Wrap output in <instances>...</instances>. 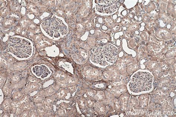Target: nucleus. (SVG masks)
I'll return each mask as SVG.
<instances>
[{
	"mask_svg": "<svg viewBox=\"0 0 176 117\" xmlns=\"http://www.w3.org/2000/svg\"><path fill=\"white\" fill-rule=\"evenodd\" d=\"M31 70L36 77L41 79H45L51 74L49 68L44 64L35 65L32 68Z\"/></svg>",
	"mask_w": 176,
	"mask_h": 117,
	"instance_id": "nucleus-7",
	"label": "nucleus"
},
{
	"mask_svg": "<svg viewBox=\"0 0 176 117\" xmlns=\"http://www.w3.org/2000/svg\"><path fill=\"white\" fill-rule=\"evenodd\" d=\"M154 76L151 72L147 70H139L132 75L127 87L132 94H143L152 90Z\"/></svg>",
	"mask_w": 176,
	"mask_h": 117,
	"instance_id": "nucleus-1",
	"label": "nucleus"
},
{
	"mask_svg": "<svg viewBox=\"0 0 176 117\" xmlns=\"http://www.w3.org/2000/svg\"><path fill=\"white\" fill-rule=\"evenodd\" d=\"M95 98L98 100H102L105 98L104 93L103 92H98L96 94Z\"/></svg>",
	"mask_w": 176,
	"mask_h": 117,
	"instance_id": "nucleus-22",
	"label": "nucleus"
},
{
	"mask_svg": "<svg viewBox=\"0 0 176 117\" xmlns=\"http://www.w3.org/2000/svg\"><path fill=\"white\" fill-rule=\"evenodd\" d=\"M67 91L65 90H61L59 91L57 94V97L59 98H62L65 96L67 94Z\"/></svg>",
	"mask_w": 176,
	"mask_h": 117,
	"instance_id": "nucleus-21",
	"label": "nucleus"
},
{
	"mask_svg": "<svg viewBox=\"0 0 176 117\" xmlns=\"http://www.w3.org/2000/svg\"><path fill=\"white\" fill-rule=\"evenodd\" d=\"M38 112L39 114V117L44 116L46 114V111L45 110L44 107L37 108Z\"/></svg>",
	"mask_w": 176,
	"mask_h": 117,
	"instance_id": "nucleus-19",
	"label": "nucleus"
},
{
	"mask_svg": "<svg viewBox=\"0 0 176 117\" xmlns=\"http://www.w3.org/2000/svg\"><path fill=\"white\" fill-rule=\"evenodd\" d=\"M11 86L7 84L5 85L2 88V92L4 95L5 96H8L10 95L11 92Z\"/></svg>",
	"mask_w": 176,
	"mask_h": 117,
	"instance_id": "nucleus-15",
	"label": "nucleus"
},
{
	"mask_svg": "<svg viewBox=\"0 0 176 117\" xmlns=\"http://www.w3.org/2000/svg\"><path fill=\"white\" fill-rule=\"evenodd\" d=\"M95 108L100 114H104L105 113L106 108L105 106L101 102H98L95 104Z\"/></svg>",
	"mask_w": 176,
	"mask_h": 117,
	"instance_id": "nucleus-12",
	"label": "nucleus"
},
{
	"mask_svg": "<svg viewBox=\"0 0 176 117\" xmlns=\"http://www.w3.org/2000/svg\"><path fill=\"white\" fill-rule=\"evenodd\" d=\"M96 10L100 14H113L118 9L119 1L98 0Z\"/></svg>",
	"mask_w": 176,
	"mask_h": 117,
	"instance_id": "nucleus-4",
	"label": "nucleus"
},
{
	"mask_svg": "<svg viewBox=\"0 0 176 117\" xmlns=\"http://www.w3.org/2000/svg\"><path fill=\"white\" fill-rule=\"evenodd\" d=\"M19 100L20 104L22 106L30 102V98L28 94H24Z\"/></svg>",
	"mask_w": 176,
	"mask_h": 117,
	"instance_id": "nucleus-13",
	"label": "nucleus"
},
{
	"mask_svg": "<svg viewBox=\"0 0 176 117\" xmlns=\"http://www.w3.org/2000/svg\"><path fill=\"white\" fill-rule=\"evenodd\" d=\"M35 105V107L37 108L42 107H43V103L42 102H40V103H35L34 104Z\"/></svg>",
	"mask_w": 176,
	"mask_h": 117,
	"instance_id": "nucleus-31",
	"label": "nucleus"
},
{
	"mask_svg": "<svg viewBox=\"0 0 176 117\" xmlns=\"http://www.w3.org/2000/svg\"><path fill=\"white\" fill-rule=\"evenodd\" d=\"M94 101L90 98H88L86 100L87 106L89 108L93 107L94 105Z\"/></svg>",
	"mask_w": 176,
	"mask_h": 117,
	"instance_id": "nucleus-26",
	"label": "nucleus"
},
{
	"mask_svg": "<svg viewBox=\"0 0 176 117\" xmlns=\"http://www.w3.org/2000/svg\"><path fill=\"white\" fill-rule=\"evenodd\" d=\"M145 97V94H142V95L140 97V104L141 105H143L144 107H146L147 104H148V97L147 98H146Z\"/></svg>",
	"mask_w": 176,
	"mask_h": 117,
	"instance_id": "nucleus-17",
	"label": "nucleus"
},
{
	"mask_svg": "<svg viewBox=\"0 0 176 117\" xmlns=\"http://www.w3.org/2000/svg\"><path fill=\"white\" fill-rule=\"evenodd\" d=\"M54 100V98L52 97H48L46 98L43 101L45 102H46L48 104H51L53 103Z\"/></svg>",
	"mask_w": 176,
	"mask_h": 117,
	"instance_id": "nucleus-27",
	"label": "nucleus"
},
{
	"mask_svg": "<svg viewBox=\"0 0 176 117\" xmlns=\"http://www.w3.org/2000/svg\"><path fill=\"white\" fill-rule=\"evenodd\" d=\"M114 106L116 109L119 110L121 108V102L119 98H115L113 101Z\"/></svg>",
	"mask_w": 176,
	"mask_h": 117,
	"instance_id": "nucleus-18",
	"label": "nucleus"
},
{
	"mask_svg": "<svg viewBox=\"0 0 176 117\" xmlns=\"http://www.w3.org/2000/svg\"><path fill=\"white\" fill-rule=\"evenodd\" d=\"M58 114L59 115L63 116L65 114L64 110H63V109H61V108H59L58 110Z\"/></svg>",
	"mask_w": 176,
	"mask_h": 117,
	"instance_id": "nucleus-29",
	"label": "nucleus"
},
{
	"mask_svg": "<svg viewBox=\"0 0 176 117\" xmlns=\"http://www.w3.org/2000/svg\"><path fill=\"white\" fill-rule=\"evenodd\" d=\"M103 47H96L92 49L90 59L93 62L102 66H108L109 63L106 60L103 52Z\"/></svg>",
	"mask_w": 176,
	"mask_h": 117,
	"instance_id": "nucleus-5",
	"label": "nucleus"
},
{
	"mask_svg": "<svg viewBox=\"0 0 176 117\" xmlns=\"http://www.w3.org/2000/svg\"><path fill=\"white\" fill-rule=\"evenodd\" d=\"M43 107L46 111H49L52 110V108L51 104H48V103L44 101H43Z\"/></svg>",
	"mask_w": 176,
	"mask_h": 117,
	"instance_id": "nucleus-23",
	"label": "nucleus"
},
{
	"mask_svg": "<svg viewBox=\"0 0 176 117\" xmlns=\"http://www.w3.org/2000/svg\"><path fill=\"white\" fill-rule=\"evenodd\" d=\"M22 106L19 100H13L11 104V112L16 116L20 117L22 111Z\"/></svg>",
	"mask_w": 176,
	"mask_h": 117,
	"instance_id": "nucleus-8",
	"label": "nucleus"
},
{
	"mask_svg": "<svg viewBox=\"0 0 176 117\" xmlns=\"http://www.w3.org/2000/svg\"><path fill=\"white\" fill-rule=\"evenodd\" d=\"M103 52L106 60L110 64L115 61L118 54V48L112 44H108L103 47Z\"/></svg>",
	"mask_w": 176,
	"mask_h": 117,
	"instance_id": "nucleus-6",
	"label": "nucleus"
},
{
	"mask_svg": "<svg viewBox=\"0 0 176 117\" xmlns=\"http://www.w3.org/2000/svg\"><path fill=\"white\" fill-rule=\"evenodd\" d=\"M78 104L80 108H83L85 106V101L83 98H81L79 100Z\"/></svg>",
	"mask_w": 176,
	"mask_h": 117,
	"instance_id": "nucleus-28",
	"label": "nucleus"
},
{
	"mask_svg": "<svg viewBox=\"0 0 176 117\" xmlns=\"http://www.w3.org/2000/svg\"><path fill=\"white\" fill-rule=\"evenodd\" d=\"M44 92L43 91L39 92L36 95H35L33 98L34 103L35 104V103L43 102V101L44 100Z\"/></svg>",
	"mask_w": 176,
	"mask_h": 117,
	"instance_id": "nucleus-11",
	"label": "nucleus"
},
{
	"mask_svg": "<svg viewBox=\"0 0 176 117\" xmlns=\"http://www.w3.org/2000/svg\"><path fill=\"white\" fill-rule=\"evenodd\" d=\"M40 88V85L37 83H29V84L22 89V91L24 94H28L32 92L37 90Z\"/></svg>",
	"mask_w": 176,
	"mask_h": 117,
	"instance_id": "nucleus-9",
	"label": "nucleus"
},
{
	"mask_svg": "<svg viewBox=\"0 0 176 117\" xmlns=\"http://www.w3.org/2000/svg\"><path fill=\"white\" fill-rule=\"evenodd\" d=\"M96 92L94 91H88V95L90 96V97L93 96L95 95Z\"/></svg>",
	"mask_w": 176,
	"mask_h": 117,
	"instance_id": "nucleus-32",
	"label": "nucleus"
},
{
	"mask_svg": "<svg viewBox=\"0 0 176 117\" xmlns=\"http://www.w3.org/2000/svg\"><path fill=\"white\" fill-rule=\"evenodd\" d=\"M30 111L29 110H22L20 114V117H29L30 116Z\"/></svg>",
	"mask_w": 176,
	"mask_h": 117,
	"instance_id": "nucleus-24",
	"label": "nucleus"
},
{
	"mask_svg": "<svg viewBox=\"0 0 176 117\" xmlns=\"http://www.w3.org/2000/svg\"><path fill=\"white\" fill-rule=\"evenodd\" d=\"M1 117H10V112H4L2 114V116Z\"/></svg>",
	"mask_w": 176,
	"mask_h": 117,
	"instance_id": "nucleus-30",
	"label": "nucleus"
},
{
	"mask_svg": "<svg viewBox=\"0 0 176 117\" xmlns=\"http://www.w3.org/2000/svg\"><path fill=\"white\" fill-rule=\"evenodd\" d=\"M12 100L10 98H7L1 104V108L4 112H11V104Z\"/></svg>",
	"mask_w": 176,
	"mask_h": 117,
	"instance_id": "nucleus-10",
	"label": "nucleus"
},
{
	"mask_svg": "<svg viewBox=\"0 0 176 117\" xmlns=\"http://www.w3.org/2000/svg\"><path fill=\"white\" fill-rule=\"evenodd\" d=\"M39 117V114L37 110V108L35 107L30 111L29 117Z\"/></svg>",
	"mask_w": 176,
	"mask_h": 117,
	"instance_id": "nucleus-20",
	"label": "nucleus"
},
{
	"mask_svg": "<svg viewBox=\"0 0 176 117\" xmlns=\"http://www.w3.org/2000/svg\"><path fill=\"white\" fill-rule=\"evenodd\" d=\"M68 88L69 92H73L75 90V87L74 86L73 87H69Z\"/></svg>",
	"mask_w": 176,
	"mask_h": 117,
	"instance_id": "nucleus-33",
	"label": "nucleus"
},
{
	"mask_svg": "<svg viewBox=\"0 0 176 117\" xmlns=\"http://www.w3.org/2000/svg\"><path fill=\"white\" fill-rule=\"evenodd\" d=\"M42 30L50 37L60 38L65 36L68 31L67 25L60 18L54 16L50 20L42 23Z\"/></svg>",
	"mask_w": 176,
	"mask_h": 117,
	"instance_id": "nucleus-3",
	"label": "nucleus"
},
{
	"mask_svg": "<svg viewBox=\"0 0 176 117\" xmlns=\"http://www.w3.org/2000/svg\"><path fill=\"white\" fill-rule=\"evenodd\" d=\"M24 94L22 91H15L13 93L12 99L13 100H19Z\"/></svg>",
	"mask_w": 176,
	"mask_h": 117,
	"instance_id": "nucleus-14",
	"label": "nucleus"
},
{
	"mask_svg": "<svg viewBox=\"0 0 176 117\" xmlns=\"http://www.w3.org/2000/svg\"><path fill=\"white\" fill-rule=\"evenodd\" d=\"M36 107L34 103L30 102L29 103H27L24 105H23L22 106V110H29L31 111Z\"/></svg>",
	"mask_w": 176,
	"mask_h": 117,
	"instance_id": "nucleus-16",
	"label": "nucleus"
},
{
	"mask_svg": "<svg viewBox=\"0 0 176 117\" xmlns=\"http://www.w3.org/2000/svg\"><path fill=\"white\" fill-rule=\"evenodd\" d=\"M8 46L10 52L18 58L27 59L32 56L33 44L27 38L19 36L11 38L8 41Z\"/></svg>",
	"mask_w": 176,
	"mask_h": 117,
	"instance_id": "nucleus-2",
	"label": "nucleus"
},
{
	"mask_svg": "<svg viewBox=\"0 0 176 117\" xmlns=\"http://www.w3.org/2000/svg\"><path fill=\"white\" fill-rule=\"evenodd\" d=\"M20 80V77L17 75H14L12 77L11 80V82L12 84H15L17 83Z\"/></svg>",
	"mask_w": 176,
	"mask_h": 117,
	"instance_id": "nucleus-25",
	"label": "nucleus"
}]
</instances>
